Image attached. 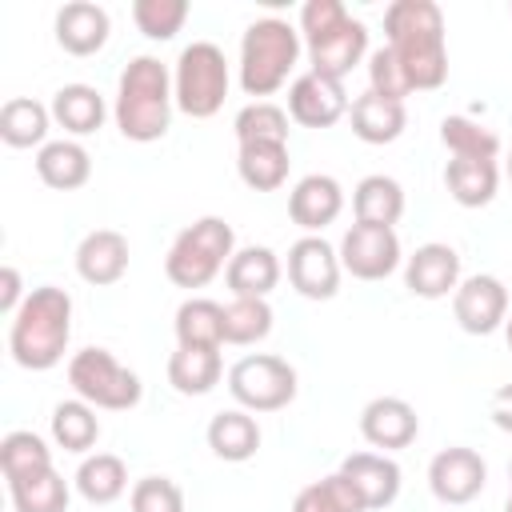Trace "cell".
<instances>
[{
    "label": "cell",
    "instance_id": "cell-44",
    "mask_svg": "<svg viewBox=\"0 0 512 512\" xmlns=\"http://www.w3.org/2000/svg\"><path fill=\"white\" fill-rule=\"evenodd\" d=\"M24 300H28V296H24L20 272H16L12 264H4V268H0V312H4V316H16Z\"/></svg>",
    "mask_w": 512,
    "mask_h": 512
},
{
    "label": "cell",
    "instance_id": "cell-9",
    "mask_svg": "<svg viewBox=\"0 0 512 512\" xmlns=\"http://www.w3.org/2000/svg\"><path fill=\"white\" fill-rule=\"evenodd\" d=\"M340 268L356 280H384L400 268V236L396 228L352 224L340 240Z\"/></svg>",
    "mask_w": 512,
    "mask_h": 512
},
{
    "label": "cell",
    "instance_id": "cell-17",
    "mask_svg": "<svg viewBox=\"0 0 512 512\" xmlns=\"http://www.w3.org/2000/svg\"><path fill=\"white\" fill-rule=\"evenodd\" d=\"M344 208V188L336 176H324V172H312L304 180H296L292 196H288V216L292 224H300L308 236H320Z\"/></svg>",
    "mask_w": 512,
    "mask_h": 512
},
{
    "label": "cell",
    "instance_id": "cell-1",
    "mask_svg": "<svg viewBox=\"0 0 512 512\" xmlns=\"http://www.w3.org/2000/svg\"><path fill=\"white\" fill-rule=\"evenodd\" d=\"M388 48L408 72L412 92H432L448 80V44L444 12L432 0H392L384 8Z\"/></svg>",
    "mask_w": 512,
    "mask_h": 512
},
{
    "label": "cell",
    "instance_id": "cell-38",
    "mask_svg": "<svg viewBox=\"0 0 512 512\" xmlns=\"http://www.w3.org/2000/svg\"><path fill=\"white\" fill-rule=\"evenodd\" d=\"M272 332V308L268 300H252V296H232V304H224V344H256Z\"/></svg>",
    "mask_w": 512,
    "mask_h": 512
},
{
    "label": "cell",
    "instance_id": "cell-27",
    "mask_svg": "<svg viewBox=\"0 0 512 512\" xmlns=\"http://www.w3.org/2000/svg\"><path fill=\"white\" fill-rule=\"evenodd\" d=\"M352 212H356V224H372V228H392L400 216H404V188L384 176V172H372L356 184L352 192Z\"/></svg>",
    "mask_w": 512,
    "mask_h": 512
},
{
    "label": "cell",
    "instance_id": "cell-7",
    "mask_svg": "<svg viewBox=\"0 0 512 512\" xmlns=\"http://www.w3.org/2000/svg\"><path fill=\"white\" fill-rule=\"evenodd\" d=\"M68 384L76 392V400L92 404V408H108V412H128L140 404V376L132 368H124L108 348H80L68 360Z\"/></svg>",
    "mask_w": 512,
    "mask_h": 512
},
{
    "label": "cell",
    "instance_id": "cell-20",
    "mask_svg": "<svg viewBox=\"0 0 512 512\" xmlns=\"http://www.w3.org/2000/svg\"><path fill=\"white\" fill-rule=\"evenodd\" d=\"M340 472L352 480V488L360 492L364 508H388L400 496V464L384 452H352L344 456Z\"/></svg>",
    "mask_w": 512,
    "mask_h": 512
},
{
    "label": "cell",
    "instance_id": "cell-6",
    "mask_svg": "<svg viewBox=\"0 0 512 512\" xmlns=\"http://www.w3.org/2000/svg\"><path fill=\"white\" fill-rule=\"evenodd\" d=\"M176 108L192 120H208L224 108L228 96V60L212 40H192L172 72Z\"/></svg>",
    "mask_w": 512,
    "mask_h": 512
},
{
    "label": "cell",
    "instance_id": "cell-25",
    "mask_svg": "<svg viewBox=\"0 0 512 512\" xmlns=\"http://www.w3.org/2000/svg\"><path fill=\"white\" fill-rule=\"evenodd\" d=\"M208 448L228 460V464H244L256 456L260 448V424L252 420V412L244 408H228V412H216L208 420Z\"/></svg>",
    "mask_w": 512,
    "mask_h": 512
},
{
    "label": "cell",
    "instance_id": "cell-2",
    "mask_svg": "<svg viewBox=\"0 0 512 512\" xmlns=\"http://www.w3.org/2000/svg\"><path fill=\"white\" fill-rule=\"evenodd\" d=\"M68 340H72V296L56 284L32 288L8 324L12 360L28 372H48L64 360Z\"/></svg>",
    "mask_w": 512,
    "mask_h": 512
},
{
    "label": "cell",
    "instance_id": "cell-40",
    "mask_svg": "<svg viewBox=\"0 0 512 512\" xmlns=\"http://www.w3.org/2000/svg\"><path fill=\"white\" fill-rule=\"evenodd\" d=\"M132 20L148 40H172L188 20V0H136Z\"/></svg>",
    "mask_w": 512,
    "mask_h": 512
},
{
    "label": "cell",
    "instance_id": "cell-42",
    "mask_svg": "<svg viewBox=\"0 0 512 512\" xmlns=\"http://www.w3.org/2000/svg\"><path fill=\"white\" fill-rule=\"evenodd\" d=\"M128 504L132 512H184V492L168 476H144L132 484Z\"/></svg>",
    "mask_w": 512,
    "mask_h": 512
},
{
    "label": "cell",
    "instance_id": "cell-36",
    "mask_svg": "<svg viewBox=\"0 0 512 512\" xmlns=\"http://www.w3.org/2000/svg\"><path fill=\"white\" fill-rule=\"evenodd\" d=\"M100 436V420L96 408L84 400H64L52 408V440L64 452H88Z\"/></svg>",
    "mask_w": 512,
    "mask_h": 512
},
{
    "label": "cell",
    "instance_id": "cell-46",
    "mask_svg": "<svg viewBox=\"0 0 512 512\" xmlns=\"http://www.w3.org/2000/svg\"><path fill=\"white\" fill-rule=\"evenodd\" d=\"M504 336H508V348H512V316L504 320Z\"/></svg>",
    "mask_w": 512,
    "mask_h": 512
},
{
    "label": "cell",
    "instance_id": "cell-13",
    "mask_svg": "<svg viewBox=\"0 0 512 512\" xmlns=\"http://www.w3.org/2000/svg\"><path fill=\"white\" fill-rule=\"evenodd\" d=\"M488 480V464L480 460V452L472 448H444L432 456L428 464V488L440 504H468L484 492Z\"/></svg>",
    "mask_w": 512,
    "mask_h": 512
},
{
    "label": "cell",
    "instance_id": "cell-24",
    "mask_svg": "<svg viewBox=\"0 0 512 512\" xmlns=\"http://www.w3.org/2000/svg\"><path fill=\"white\" fill-rule=\"evenodd\" d=\"M288 144L284 140H252L236 148V172L256 192H276L288 180Z\"/></svg>",
    "mask_w": 512,
    "mask_h": 512
},
{
    "label": "cell",
    "instance_id": "cell-11",
    "mask_svg": "<svg viewBox=\"0 0 512 512\" xmlns=\"http://www.w3.org/2000/svg\"><path fill=\"white\" fill-rule=\"evenodd\" d=\"M452 316H456V324L468 336H488V332H496L508 320V288L496 276L476 272V276H468V280L456 284V292H452Z\"/></svg>",
    "mask_w": 512,
    "mask_h": 512
},
{
    "label": "cell",
    "instance_id": "cell-18",
    "mask_svg": "<svg viewBox=\"0 0 512 512\" xmlns=\"http://www.w3.org/2000/svg\"><path fill=\"white\" fill-rule=\"evenodd\" d=\"M76 272L92 288H108L128 272V240L116 228H96L76 244Z\"/></svg>",
    "mask_w": 512,
    "mask_h": 512
},
{
    "label": "cell",
    "instance_id": "cell-37",
    "mask_svg": "<svg viewBox=\"0 0 512 512\" xmlns=\"http://www.w3.org/2000/svg\"><path fill=\"white\" fill-rule=\"evenodd\" d=\"M440 140L460 160H496V152H500V136L484 124L468 120V116H444Z\"/></svg>",
    "mask_w": 512,
    "mask_h": 512
},
{
    "label": "cell",
    "instance_id": "cell-3",
    "mask_svg": "<svg viewBox=\"0 0 512 512\" xmlns=\"http://www.w3.org/2000/svg\"><path fill=\"white\" fill-rule=\"evenodd\" d=\"M172 108H176V92L168 64H160L156 56H132L128 68L120 72L116 104H112L120 136L136 144L160 140L172 124Z\"/></svg>",
    "mask_w": 512,
    "mask_h": 512
},
{
    "label": "cell",
    "instance_id": "cell-45",
    "mask_svg": "<svg viewBox=\"0 0 512 512\" xmlns=\"http://www.w3.org/2000/svg\"><path fill=\"white\" fill-rule=\"evenodd\" d=\"M488 416L500 432H512V384H500L488 400Z\"/></svg>",
    "mask_w": 512,
    "mask_h": 512
},
{
    "label": "cell",
    "instance_id": "cell-34",
    "mask_svg": "<svg viewBox=\"0 0 512 512\" xmlns=\"http://www.w3.org/2000/svg\"><path fill=\"white\" fill-rule=\"evenodd\" d=\"M292 512H368V508H364L360 492L352 488V480L336 468L332 476L304 484L292 500Z\"/></svg>",
    "mask_w": 512,
    "mask_h": 512
},
{
    "label": "cell",
    "instance_id": "cell-29",
    "mask_svg": "<svg viewBox=\"0 0 512 512\" xmlns=\"http://www.w3.org/2000/svg\"><path fill=\"white\" fill-rule=\"evenodd\" d=\"M444 184H448V196L460 208H484L496 196L500 168H496V160H460V156H452L444 164Z\"/></svg>",
    "mask_w": 512,
    "mask_h": 512
},
{
    "label": "cell",
    "instance_id": "cell-5",
    "mask_svg": "<svg viewBox=\"0 0 512 512\" xmlns=\"http://www.w3.org/2000/svg\"><path fill=\"white\" fill-rule=\"evenodd\" d=\"M232 256H236L232 224L220 216H200L172 240V248L164 256V276L176 288H204L228 268Z\"/></svg>",
    "mask_w": 512,
    "mask_h": 512
},
{
    "label": "cell",
    "instance_id": "cell-48",
    "mask_svg": "<svg viewBox=\"0 0 512 512\" xmlns=\"http://www.w3.org/2000/svg\"><path fill=\"white\" fill-rule=\"evenodd\" d=\"M504 512H512V492H508V508H504Z\"/></svg>",
    "mask_w": 512,
    "mask_h": 512
},
{
    "label": "cell",
    "instance_id": "cell-16",
    "mask_svg": "<svg viewBox=\"0 0 512 512\" xmlns=\"http://www.w3.org/2000/svg\"><path fill=\"white\" fill-rule=\"evenodd\" d=\"M420 432V416L408 400L400 396H376L364 404L360 412V436L372 444V448H384V452H396V448H408Z\"/></svg>",
    "mask_w": 512,
    "mask_h": 512
},
{
    "label": "cell",
    "instance_id": "cell-21",
    "mask_svg": "<svg viewBox=\"0 0 512 512\" xmlns=\"http://www.w3.org/2000/svg\"><path fill=\"white\" fill-rule=\"evenodd\" d=\"M36 176L56 192H76L92 176V156L80 140H48L36 152Z\"/></svg>",
    "mask_w": 512,
    "mask_h": 512
},
{
    "label": "cell",
    "instance_id": "cell-43",
    "mask_svg": "<svg viewBox=\"0 0 512 512\" xmlns=\"http://www.w3.org/2000/svg\"><path fill=\"white\" fill-rule=\"evenodd\" d=\"M348 16V8L340 4V0H308L304 8H300V36L308 40V36H320V32H328L332 24H340Z\"/></svg>",
    "mask_w": 512,
    "mask_h": 512
},
{
    "label": "cell",
    "instance_id": "cell-10",
    "mask_svg": "<svg viewBox=\"0 0 512 512\" xmlns=\"http://www.w3.org/2000/svg\"><path fill=\"white\" fill-rule=\"evenodd\" d=\"M340 252L324 236H300L288 248V284L304 300H332L340 292Z\"/></svg>",
    "mask_w": 512,
    "mask_h": 512
},
{
    "label": "cell",
    "instance_id": "cell-33",
    "mask_svg": "<svg viewBox=\"0 0 512 512\" xmlns=\"http://www.w3.org/2000/svg\"><path fill=\"white\" fill-rule=\"evenodd\" d=\"M0 468H4V480H24V476H36V472H48L52 468V448L44 444V436L28 432V428H16L0 440Z\"/></svg>",
    "mask_w": 512,
    "mask_h": 512
},
{
    "label": "cell",
    "instance_id": "cell-31",
    "mask_svg": "<svg viewBox=\"0 0 512 512\" xmlns=\"http://www.w3.org/2000/svg\"><path fill=\"white\" fill-rule=\"evenodd\" d=\"M176 344L184 348H220L224 344V304L192 296L176 308Z\"/></svg>",
    "mask_w": 512,
    "mask_h": 512
},
{
    "label": "cell",
    "instance_id": "cell-12",
    "mask_svg": "<svg viewBox=\"0 0 512 512\" xmlns=\"http://www.w3.org/2000/svg\"><path fill=\"white\" fill-rule=\"evenodd\" d=\"M304 48H308V64H312L316 76L344 80V76L364 60V52H368V28H364V20L344 16V20L332 24L328 32L308 36Z\"/></svg>",
    "mask_w": 512,
    "mask_h": 512
},
{
    "label": "cell",
    "instance_id": "cell-49",
    "mask_svg": "<svg viewBox=\"0 0 512 512\" xmlns=\"http://www.w3.org/2000/svg\"><path fill=\"white\" fill-rule=\"evenodd\" d=\"M508 480H512V464H508Z\"/></svg>",
    "mask_w": 512,
    "mask_h": 512
},
{
    "label": "cell",
    "instance_id": "cell-28",
    "mask_svg": "<svg viewBox=\"0 0 512 512\" xmlns=\"http://www.w3.org/2000/svg\"><path fill=\"white\" fill-rule=\"evenodd\" d=\"M52 128V108L32 96H12L0 108V140L8 148H44Z\"/></svg>",
    "mask_w": 512,
    "mask_h": 512
},
{
    "label": "cell",
    "instance_id": "cell-19",
    "mask_svg": "<svg viewBox=\"0 0 512 512\" xmlns=\"http://www.w3.org/2000/svg\"><path fill=\"white\" fill-rule=\"evenodd\" d=\"M108 32H112V20L100 4L92 0H72L56 12V44L68 52V56H92L108 44Z\"/></svg>",
    "mask_w": 512,
    "mask_h": 512
},
{
    "label": "cell",
    "instance_id": "cell-32",
    "mask_svg": "<svg viewBox=\"0 0 512 512\" xmlns=\"http://www.w3.org/2000/svg\"><path fill=\"white\" fill-rule=\"evenodd\" d=\"M128 488V468L120 456L112 452H92L80 460L76 468V492L88 500V504H112L120 500Z\"/></svg>",
    "mask_w": 512,
    "mask_h": 512
},
{
    "label": "cell",
    "instance_id": "cell-39",
    "mask_svg": "<svg viewBox=\"0 0 512 512\" xmlns=\"http://www.w3.org/2000/svg\"><path fill=\"white\" fill-rule=\"evenodd\" d=\"M236 144H252V140H284L288 144V112L272 100H252L236 112Z\"/></svg>",
    "mask_w": 512,
    "mask_h": 512
},
{
    "label": "cell",
    "instance_id": "cell-35",
    "mask_svg": "<svg viewBox=\"0 0 512 512\" xmlns=\"http://www.w3.org/2000/svg\"><path fill=\"white\" fill-rule=\"evenodd\" d=\"M8 496H12L16 512H68V480L56 468L12 480Z\"/></svg>",
    "mask_w": 512,
    "mask_h": 512
},
{
    "label": "cell",
    "instance_id": "cell-30",
    "mask_svg": "<svg viewBox=\"0 0 512 512\" xmlns=\"http://www.w3.org/2000/svg\"><path fill=\"white\" fill-rule=\"evenodd\" d=\"M220 348H184L176 344V352L168 356V384L180 396H204L220 384Z\"/></svg>",
    "mask_w": 512,
    "mask_h": 512
},
{
    "label": "cell",
    "instance_id": "cell-15",
    "mask_svg": "<svg viewBox=\"0 0 512 512\" xmlns=\"http://www.w3.org/2000/svg\"><path fill=\"white\" fill-rule=\"evenodd\" d=\"M404 284L420 300H440V296L456 292V284H460V252L452 244H440V240L420 244L404 260Z\"/></svg>",
    "mask_w": 512,
    "mask_h": 512
},
{
    "label": "cell",
    "instance_id": "cell-8",
    "mask_svg": "<svg viewBox=\"0 0 512 512\" xmlns=\"http://www.w3.org/2000/svg\"><path fill=\"white\" fill-rule=\"evenodd\" d=\"M228 392L244 412H280L296 400V368L272 352L240 356L228 368Z\"/></svg>",
    "mask_w": 512,
    "mask_h": 512
},
{
    "label": "cell",
    "instance_id": "cell-26",
    "mask_svg": "<svg viewBox=\"0 0 512 512\" xmlns=\"http://www.w3.org/2000/svg\"><path fill=\"white\" fill-rule=\"evenodd\" d=\"M348 116H352V132H356L364 144H392V140L404 132V124H408L404 104H400V100H384V96H376V92L356 96L352 108H348Z\"/></svg>",
    "mask_w": 512,
    "mask_h": 512
},
{
    "label": "cell",
    "instance_id": "cell-23",
    "mask_svg": "<svg viewBox=\"0 0 512 512\" xmlns=\"http://www.w3.org/2000/svg\"><path fill=\"white\" fill-rule=\"evenodd\" d=\"M48 108H52V120L68 136H92L104 124V116H108V104H104V96L92 84H64V88H56Z\"/></svg>",
    "mask_w": 512,
    "mask_h": 512
},
{
    "label": "cell",
    "instance_id": "cell-22",
    "mask_svg": "<svg viewBox=\"0 0 512 512\" xmlns=\"http://www.w3.org/2000/svg\"><path fill=\"white\" fill-rule=\"evenodd\" d=\"M224 280L232 288V296H252V300H268V292L280 284V256L264 244H248L240 248L228 268H224Z\"/></svg>",
    "mask_w": 512,
    "mask_h": 512
},
{
    "label": "cell",
    "instance_id": "cell-14",
    "mask_svg": "<svg viewBox=\"0 0 512 512\" xmlns=\"http://www.w3.org/2000/svg\"><path fill=\"white\" fill-rule=\"evenodd\" d=\"M348 112V92L340 80L304 72L288 88V116L304 128H332Z\"/></svg>",
    "mask_w": 512,
    "mask_h": 512
},
{
    "label": "cell",
    "instance_id": "cell-41",
    "mask_svg": "<svg viewBox=\"0 0 512 512\" xmlns=\"http://www.w3.org/2000/svg\"><path fill=\"white\" fill-rule=\"evenodd\" d=\"M368 92H376V96H384V100H400V104H404V96H412L408 72L400 68V60L392 56L388 44L368 56Z\"/></svg>",
    "mask_w": 512,
    "mask_h": 512
},
{
    "label": "cell",
    "instance_id": "cell-47",
    "mask_svg": "<svg viewBox=\"0 0 512 512\" xmlns=\"http://www.w3.org/2000/svg\"><path fill=\"white\" fill-rule=\"evenodd\" d=\"M508 180H512V152H508Z\"/></svg>",
    "mask_w": 512,
    "mask_h": 512
},
{
    "label": "cell",
    "instance_id": "cell-4",
    "mask_svg": "<svg viewBox=\"0 0 512 512\" xmlns=\"http://www.w3.org/2000/svg\"><path fill=\"white\" fill-rule=\"evenodd\" d=\"M296 56H300V32L288 20L280 16L252 20L240 40V88L256 100L280 92L288 84V72L296 68Z\"/></svg>",
    "mask_w": 512,
    "mask_h": 512
}]
</instances>
